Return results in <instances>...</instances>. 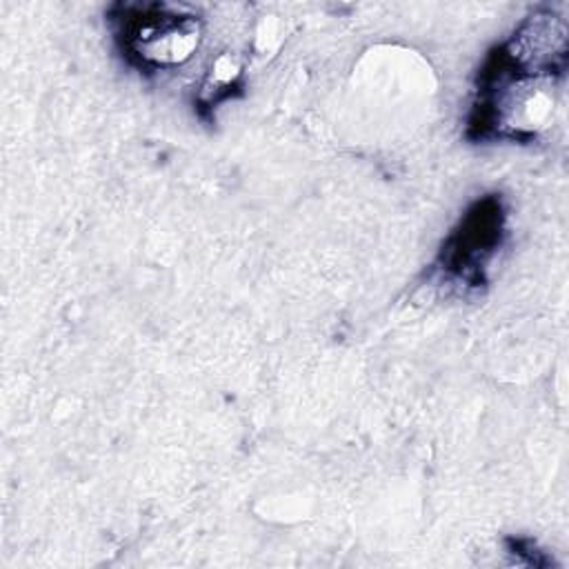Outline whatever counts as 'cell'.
Returning a JSON list of instances; mask_svg holds the SVG:
<instances>
[{"label": "cell", "instance_id": "obj_3", "mask_svg": "<svg viewBox=\"0 0 569 569\" xmlns=\"http://www.w3.org/2000/svg\"><path fill=\"white\" fill-rule=\"evenodd\" d=\"M507 213L498 196L476 200L447 236L438 253V271L453 284L480 289L487 271L505 242Z\"/></svg>", "mask_w": 569, "mask_h": 569}, {"label": "cell", "instance_id": "obj_2", "mask_svg": "<svg viewBox=\"0 0 569 569\" xmlns=\"http://www.w3.org/2000/svg\"><path fill=\"white\" fill-rule=\"evenodd\" d=\"M107 22L120 56L142 73L187 64L204 33L196 11L167 2H118L109 7Z\"/></svg>", "mask_w": 569, "mask_h": 569}, {"label": "cell", "instance_id": "obj_1", "mask_svg": "<svg viewBox=\"0 0 569 569\" xmlns=\"http://www.w3.org/2000/svg\"><path fill=\"white\" fill-rule=\"evenodd\" d=\"M567 24L545 7L485 58L467 122L473 140H529L551 120L553 82L565 69Z\"/></svg>", "mask_w": 569, "mask_h": 569}]
</instances>
